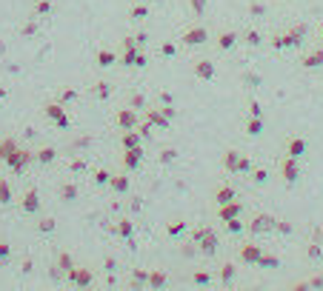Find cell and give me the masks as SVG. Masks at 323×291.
Wrapping results in <instances>:
<instances>
[{"mask_svg": "<svg viewBox=\"0 0 323 291\" xmlns=\"http://www.w3.org/2000/svg\"><path fill=\"white\" fill-rule=\"evenodd\" d=\"M192 283L194 285H209V283H212V274H209V271H194V274H192Z\"/></svg>", "mask_w": 323, "mask_h": 291, "instance_id": "cell-30", "label": "cell"}, {"mask_svg": "<svg viewBox=\"0 0 323 291\" xmlns=\"http://www.w3.org/2000/svg\"><path fill=\"white\" fill-rule=\"evenodd\" d=\"M223 168H226L229 174H249V171H252V163H249V157H246V154L229 149V152L223 154Z\"/></svg>", "mask_w": 323, "mask_h": 291, "instance_id": "cell-2", "label": "cell"}, {"mask_svg": "<svg viewBox=\"0 0 323 291\" xmlns=\"http://www.w3.org/2000/svg\"><path fill=\"white\" fill-rule=\"evenodd\" d=\"M292 288H297V291H306V288H323V274H315V277H309V280H301V283H294Z\"/></svg>", "mask_w": 323, "mask_h": 291, "instance_id": "cell-20", "label": "cell"}, {"mask_svg": "<svg viewBox=\"0 0 323 291\" xmlns=\"http://www.w3.org/2000/svg\"><path fill=\"white\" fill-rule=\"evenodd\" d=\"M123 63L126 66H146V54L135 49V40H126V51H123Z\"/></svg>", "mask_w": 323, "mask_h": 291, "instance_id": "cell-10", "label": "cell"}, {"mask_svg": "<svg viewBox=\"0 0 323 291\" xmlns=\"http://www.w3.org/2000/svg\"><path fill=\"white\" fill-rule=\"evenodd\" d=\"M152 3H163V0H152Z\"/></svg>", "mask_w": 323, "mask_h": 291, "instance_id": "cell-45", "label": "cell"}, {"mask_svg": "<svg viewBox=\"0 0 323 291\" xmlns=\"http://www.w3.org/2000/svg\"><path fill=\"white\" fill-rule=\"evenodd\" d=\"M280 266V257H275V254H260V260H258V269H278Z\"/></svg>", "mask_w": 323, "mask_h": 291, "instance_id": "cell-23", "label": "cell"}, {"mask_svg": "<svg viewBox=\"0 0 323 291\" xmlns=\"http://www.w3.org/2000/svg\"><path fill=\"white\" fill-rule=\"evenodd\" d=\"M260 254H263V248H260L258 243H243V246H240V251H237L240 263H246V266H258Z\"/></svg>", "mask_w": 323, "mask_h": 291, "instance_id": "cell-7", "label": "cell"}, {"mask_svg": "<svg viewBox=\"0 0 323 291\" xmlns=\"http://www.w3.org/2000/svg\"><path fill=\"white\" fill-rule=\"evenodd\" d=\"M235 277H237L235 263H223V266H220V283L223 285H232V283H235Z\"/></svg>", "mask_w": 323, "mask_h": 291, "instance_id": "cell-19", "label": "cell"}, {"mask_svg": "<svg viewBox=\"0 0 323 291\" xmlns=\"http://www.w3.org/2000/svg\"><path fill=\"white\" fill-rule=\"evenodd\" d=\"M275 220L278 217H272V214H258V217L249 223V231L258 237V234H266V231H272L275 228Z\"/></svg>", "mask_w": 323, "mask_h": 291, "instance_id": "cell-8", "label": "cell"}, {"mask_svg": "<svg viewBox=\"0 0 323 291\" xmlns=\"http://www.w3.org/2000/svg\"><path fill=\"white\" fill-rule=\"evenodd\" d=\"M320 43H323V29H320Z\"/></svg>", "mask_w": 323, "mask_h": 291, "instance_id": "cell-44", "label": "cell"}, {"mask_svg": "<svg viewBox=\"0 0 323 291\" xmlns=\"http://www.w3.org/2000/svg\"><path fill=\"white\" fill-rule=\"evenodd\" d=\"M97 63L101 66H112L115 63V54H112V51H101V54H97Z\"/></svg>", "mask_w": 323, "mask_h": 291, "instance_id": "cell-37", "label": "cell"}, {"mask_svg": "<svg viewBox=\"0 0 323 291\" xmlns=\"http://www.w3.org/2000/svg\"><path fill=\"white\" fill-rule=\"evenodd\" d=\"M117 126L120 129H135L137 126V117H135V111H129V109H123V111H117Z\"/></svg>", "mask_w": 323, "mask_h": 291, "instance_id": "cell-17", "label": "cell"}, {"mask_svg": "<svg viewBox=\"0 0 323 291\" xmlns=\"http://www.w3.org/2000/svg\"><path fill=\"white\" fill-rule=\"evenodd\" d=\"M140 131H126V134H123V149H135V146H140Z\"/></svg>", "mask_w": 323, "mask_h": 291, "instance_id": "cell-24", "label": "cell"}, {"mask_svg": "<svg viewBox=\"0 0 323 291\" xmlns=\"http://www.w3.org/2000/svg\"><path fill=\"white\" fill-rule=\"evenodd\" d=\"M249 114H252V117H263V109H260V103H258V100H252V103H249Z\"/></svg>", "mask_w": 323, "mask_h": 291, "instance_id": "cell-39", "label": "cell"}, {"mask_svg": "<svg viewBox=\"0 0 323 291\" xmlns=\"http://www.w3.org/2000/svg\"><path fill=\"white\" fill-rule=\"evenodd\" d=\"M240 214H243V203H240V200L217 206V220H232V217H240Z\"/></svg>", "mask_w": 323, "mask_h": 291, "instance_id": "cell-11", "label": "cell"}, {"mask_svg": "<svg viewBox=\"0 0 323 291\" xmlns=\"http://www.w3.org/2000/svg\"><path fill=\"white\" fill-rule=\"evenodd\" d=\"M183 231H189V223H186V220H175V223H169V226H166V234H169V237H180Z\"/></svg>", "mask_w": 323, "mask_h": 291, "instance_id": "cell-21", "label": "cell"}, {"mask_svg": "<svg viewBox=\"0 0 323 291\" xmlns=\"http://www.w3.org/2000/svg\"><path fill=\"white\" fill-rule=\"evenodd\" d=\"M152 129H155V126H152L149 120H146V123L140 126V137H149V134H152Z\"/></svg>", "mask_w": 323, "mask_h": 291, "instance_id": "cell-42", "label": "cell"}, {"mask_svg": "<svg viewBox=\"0 0 323 291\" xmlns=\"http://www.w3.org/2000/svg\"><path fill=\"white\" fill-rule=\"evenodd\" d=\"M232 200H237V194H235V189H232V186H220V189L215 191V203L217 206L232 203Z\"/></svg>", "mask_w": 323, "mask_h": 291, "instance_id": "cell-18", "label": "cell"}, {"mask_svg": "<svg viewBox=\"0 0 323 291\" xmlns=\"http://www.w3.org/2000/svg\"><path fill=\"white\" fill-rule=\"evenodd\" d=\"M132 17H135V20H143V17H149V6H135V9H132Z\"/></svg>", "mask_w": 323, "mask_h": 291, "instance_id": "cell-35", "label": "cell"}, {"mask_svg": "<svg viewBox=\"0 0 323 291\" xmlns=\"http://www.w3.org/2000/svg\"><path fill=\"white\" fill-rule=\"evenodd\" d=\"M301 66H303V69H309V72L320 69V66H323V46H320V49H315V51H309L306 57L301 60Z\"/></svg>", "mask_w": 323, "mask_h": 291, "instance_id": "cell-13", "label": "cell"}, {"mask_svg": "<svg viewBox=\"0 0 323 291\" xmlns=\"http://www.w3.org/2000/svg\"><path fill=\"white\" fill-rule=\"evenodd\" d=\"M223 226H226V231H229V234H240V231H243V223H240V217H232V220H223Z\"/></svg>", "mask_w": 323, "mask_h": 291, "instance_id": "cell-28", "label": "cell"}, {"mask_svg": "<svg viewBox=\"0 0 323 291\" xmlns=\"http://www.w3.org/2000/svg\"><path fill=\"white\" fill-rule=\"evenodd\" d=\"M249 174H252V183H258V186H266V183H269V171H266V168H252Z\"/></svg>", "mask_w": 323, "mask_h": 291, "instance_id": "cell-27", "label": "cell"}, {"mask_svg": "<svg viewBox=\"0 0 323 291\" xmlns=\"http://www.w3.org/2000/svg\"><path fill=\"white\" fill-rule=\"evenodd\" d=\"M246 43H249V46H260V43H263V35H260L258 29H249V32H246Z\"/></svg>", "mask_w": 323, "mask_h": 291, "instance_id": "cell-31", "label": "cell"}, {"mask_svg": "<svg viewBox=\"0 0 323 291\" xmlns=\"http://www.w3.org/2000/svg\"><path fill=\"white\" fill-rule=\"evenodd\" d=\"M272 231H278V234H283V237H289V234L294 231V226L289 223V220H275V228Z\"/></svg>", "mask_w": 323, "mask_h": 291, "instance_id": "cell-29", "label": "cell"}, {"mask_svg": "<svg viewBox=\"0 0 323 291\" xmlns=\"http://www.w3.org/2000/svg\"><path fill=\"white\" fill-rule=\"evenodd\" d=\"M175 157H178V149H160V154H158V163L160 166H166V163H175Z\"/></svg>", "mask_w": 323, "mask_h": 291, "instance_id": "cell-26", "label": "cell"}, {"mask_svg": "<svg viewBox=\"0 0 323 291\" xmlns=\"http://www.w3.org/2000/svg\"><path fill=\"white\" fill-rule=\"evenodd\" d=\"M306 154H309V143H306L303 137H297V134H294V137H289V140H286V157L303 160Z\"/></svg>", "mask_w": 323, "mask_h": 291, "instance_id": "cell-6", "label": "cell"}, {"mask_svg": "<svg viewBox=\"0 0 323 291\" xmlns=\"http://www.w3.org/2000/svg\"><path fill=\"white\" fill-rule=\"evenodd\" d=\"M117 234H120V237H129V234H132V223H129V220H120V226H117Z\"/></svg>", "mask_w": 323, "mask_h": 291, "instance_id": "cell-38", "label": "cell"}, {"mask_svg": "<svg viewBox=\"0 0 323 291\" xmlns=\"http://www.w3.org/2000/svg\"><path fill=\"white\" fill-rule=\"evenodd\" d=\"M160 54H163V57H175V54H178V46L175 43H163L160 46Z\"/></svg>", "mask_w": 323, "mask_h": 291, "instance_id": "cell-36", "label": "cell"}, {"mask_svg": "<svg viewBox=\"0 0 323 291\" xmlns=\"http://www.w3.org/2000/svg\"><path fill=\"white\" fill-rule=\"evenodd\" d=\"M189 9H192L194 17H201L206 12V0H189Z\"/></svg>", "mask_w": 323, "mask_h": 291, "instance_id": "cell-32", "label": "cell"}, {"mask_svg": "<svg viewBox=\"0 0 323 291\" xmlns=\"http://www.w3.org/2000/svg\"><path fill=\"white\" fill-rule=\"evenodd\" d=\"M180 40H183L186 46H203L209 40V32H206V26H189Z\"/></svg>", "mask_w": 323, "mask_h": 291, "instance_id": "cell-5", "label": "cell"}, {"mask_svg": "<svg viewBox=\"0 0 323 291\" xmlns=\"http://www.w3.org/2000/svg\"><path fill=\"white\" fill-rule=\"evenodd\" d=\"M235 43H237L235 32H220V35H217V49H220V51H232V49H235Z\"/></svg>", "mask_w": 323, "mask_h": 291, "instance_id": "cell-15", "label": "cell"}, {"mask_svg": "<svg viewBox=\"0 0 323 291\" xmlns=\"http://www.w3.org/2000/svg\"><path fill=\"white\" fill-rule=\"evenodd\" d=\"M192 246H197V251H201V254L212 257L217 251V246H220V237H217V234L212 231L209 226L194 228V231H192Z\"/></svg>", "mask_w": 323, "mask_h": 291, "instance_id": "cell-1", "label": "cell"}, {"mask_svg": "<svg viewBox=\"0 0 323 291\" xmlns=\"http://www.w3.org/2000/svg\"><path fill=\"white\" fill-rule=\"evenodd\" d=\"M306 257H309V260H320V257H323V243H317V240L309 243V246H306Z\"/></svg>", "mask_w": 323, "mask_h": 291, "instance_id": "cell-25", "label": "cell"}, {"mask_svg": "<svg viewBox=\"0 0 323 291\" xmlns=\"http://www.w3.org/2000/svg\"><path fill=\"white\" fill-rule=\"evenodd\" d=\"M303 37H306V26H294L292 32H286V35H278L272 40V46L275 49H297V46L303 43Z\"/></svg>", "mask_w": 323, "mask_h": 291, "instance_id": "cell-3", "label": "cell"}, {"mask_svg": "<svg viewBox=\"0 0 323 291\" xmlns=\"http://www.w3.org/2000/svg\"><path fill=\"white\" fill-rule=\"evenodd\" d=\"M135 283H149V271H135Z\"/></svg>", "mask_w": 323, "mask_h": 291, "instance_id": "cell-41", "label": "cell"}, {"mask_svg": "<svg viewBox=\"0 0 323 291\" xmlns=\"http://www.w3.org/2000/svg\"><path fill=\"white\" fill-rule=\"evenodd\" d=\"M140 160H143V146L126 149V154H123V163H126V168H137V166H140Z\"/></svg>", "mask_w": 323, "mask_h": 291, "instance_id": "cell-14", "label": "cell"}, {"mask_svg": "<svg viewBox=\"0 0 323 291\" xmlns=\"http://www.w3.org/2000/svg\"><path fill=\"white\" fill-rule=\"evenodd\" d=\"M315 240H317V243H323V226H317V228H315Z\"/></svg>", "mask_w": 323, "mask_h": 291, "instance_id": "cell-43", "label": "cell"}, {"mask_svg": "<svg viewBox=\"0 0 323 291\" xmlns=\"http://www.w3.org/2000/svg\"><path fill=\"white\" fill-rule=\"evenodd\" d=\"M146 120H149L155 129H160V131H166V129H169V123H172V120L163 114V109H146Z\"/></svg>", "mask_w": 323, "mask_h": 291, "instance_id": "cell-12", "label": "cell"}, {"mask_svg": "<svg viewBox=\"0 0 323 291\" xmlns=\"http://www.w3.org/2000/svg\"><path fill=\"white\" fill-rule=\"evenodd\" d=\"M301 160H294V157H283L280 160V177H283V183L286 186H294V183L301 180Z\"/></svg>", "mask_w": 323, "mask_h": 291, "instance_id": "cell-4", "label": "cell"}, {"mask_svg": "<svg viewBox=\"0 0 323 291\" xmlns=\"http://www.w3.org/2000/svg\"><path fill=\"white\" fill-rule=\"evenodd\" d=\"M194 77H197V80H215V74H217V66L212 63V60H197V63H194Z\"/></svg>", "mask_w": 323, "mask_h": 291, "instance_id": "cell-9", "label": "cell"}, {"mask_svg": "<svg viewBox=\"0 0 323 291\" xmlns=\"http://www.w3.org/2000/svg\"><path fill=\"white\" fill-rule=\"evenodd\" d=\"M249 15H252V17L266 15V6H263V3H258V0H252V3H249Z\"/></svg>", "mask_w": 323, "mask_h": 291, "instance_id": "cell-33", "label": "cell"}, {"mask_svg": "<svg viewBox=\"0 0 323 291\" xmlns=\"http://www.w3.org/2000/svg\"><path fill=\"white\" fill-rule=\"evenodd\" d=\"M246 134H249V137H260V134H263V117H252L249 114V120H246Z\"/></svg>", "mask_w": 323, "mask_h": 291, "instance_id": "cell-16", "label": "cell"}, {"mask_svg": "<svg viewBox=\"0 0 323 291\" xmlns=\"http://www.w3.org/2000/svg\"><path fill=\"white\" fill-rule=\"evenodd\" d=\"M160 109H163V114L169 117V120H175V117H178V109H175L172 103H169V106H160Z\"/></svg>", "mask_w": 323, "mask_h": 291, "instance_id": "cell-40", "label": "cell"}, {"mask_svg": "<svg viewBox=\"0 0 323 291\" xmlns=\"http://www.w3.org/2000/svg\"><path fill=\"white\" fill-rule=\"evenodd\" d=\"M166 283H169V277H166V271H152V274H149V285H152L155 291H158V288H163Z\"/></svg>", "mask_w": 323, "mask_h": 291, "instance_id": "cell-22", "label": "cell"}, {"mask_svg": "<svg viewBox=\"0 0 323 291\" xmlns=\"http://www.w3.org/2000/svg\"><path fill=\"white\" fill-rule=\"evenodd\" d=\"M112 186L117 191H129V177H112Z\"/></svg>", "mask_w": 323, "mask_h": 291, "instance_id": "cell-34", "label": "cell"}]
</instances>
